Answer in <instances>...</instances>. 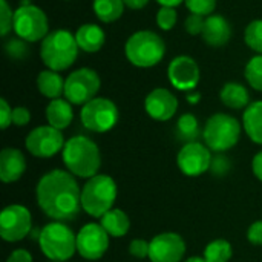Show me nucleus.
<instances>
[{"label":"nucleus","instance_id":"obj_1","mask_svg":"<svg viewBox=\"0 0 262 262\" xmlns=\"http://www.w3.org/2000/svg\"><path fill=\"white\" fill-rule=\"evenodd\" d=\"M37 203L46 216L54 221H74L81 207V189L74 175L64 170L45 173L35 189Z\"/></svg>","mask_w":262,"mask_h":262},{"label":"nucleus","instance_id":"obj_2","mask_svg":"<svg viewBox=\"0 0 262 262\" xmlns=\"http://www.w3.org/2000/svg\"><path fill=\"white\" fill-rule=\"evenodd\" d=\"M63 163L72 175L89 180L98 175L101 166L100 149L88 137H72L63 147Z\"/></svg>","mask_w":262,"mask_h":262},{"label":"nucleus","instance_id":"obj_3","mask_svg":"<svg viewBox=\"0 0 262 262\" xmlns=\"http://www.w3.org/2000/svg\"><path fill=\"white\" fill-rule=\"evenodd\" d=\"M78 49V43L72 32L66 29H57L49 32L41 40L40 57L48 69L61 72L75 63Z\"/></svg>","mask_w":262,"mask_h":262},{"label":"nucleus","instance_id":"obj_4","mask_svg":"<svg viewBox=\"0 0 262 262\" xmlns=\"http://www.w3.org/2000/svg\"><path fill=\"white\" fill-rule=\"evenodd\" d=\"M124 52L134 66L152 68L164 58L166 43L157 32L143 29L134 32L127 38Z\"/></svg>","mask_w":262,"mask_h":262},{"label":"nucleus","instance_id":"obj_5","mask_svg":"<svg viewBox=\"0 0 262 262\" xmlns=\"http://www.w3.org/2000/svg\"><path fill=\"white\" fill-rule=\"evenodd\" d=\"M117 198V184L107 175H95L81 189V207L94 218H101L112 210Z\"/></svg>","mask_w":262,"mask_h":262},{"label":"nucleus","instance_id":"obj_6","mask_svg":"<svg viewBox=\"0 0 262 262\" xmlns=\"http://www.w3.org/2000/svg\"><path fill=\"white\" fill-rule=\"evenodd\" d=\"M40 249L51 261H68L77 252V235L63 223H51L41 229Z\"/></svg>","mask_w":262,"mask_h":262},{"label":"nucleus","instance_id":"obj_7","mask_svg":"<svg viewBox=\"0 0 262 262\" xmlns=\"http://www.w3.org/2000/svg\"><path fill=\"white\" fill-rule=\"evenodd\" d=\"M203 137L210 150L226 152L238 143L241 137V124L232 115L215 114L207 120Z\"/></svg>","mask_w":262,"mask_h":262},{"label":"nucleus","instance_id":"obj_8","mask_svg":"<svg viewBox=\"0 0 262 262\" xmlns=\"http://www.w3.org/2000/svg\"><path fill=\"white\" fill-rule=\"evenodd\" d=\"M14 32L25 41H38L49 34V21L43 9L29 3L20 5L14 11Z\"/></svg>","mask_w":262,"mask_h":262},{"label":"nucleus","instance_id":"obj_9","mask_svg":"<svg viewBox=\"0 0 262 262\" xmlns=\"http://www.w3.org/2000/svg\"><path fill=\"white\" fill-rule=\"evenodd\" d=\"M101 86L98 74L91 68H80L64 81V97L71 104H86L95 98Z\"/></svg>","mask_w":262,"mask_h":262},{"label":"nucleus","instance_id":"obj_10","mask_svg":"<svg viewBox=\"0 0 262 262\" xmlns=\"http://www.w3.org/2000/svg\"><path fill=\"white\" fill-rule=\"evenodd\" d=\"M83 126L97 134L111 130L118 121V109L114 101L103 97H95L81 107L80 114Z\"/></svg>","mask_w":262,"mask_h":262},{"label":"nucleus","instance_id":"obj_11","mask_svg":"<svg viewBox=\"0 0 262 262\" xmlns=\"http://www.w3.org/2000/svg\"><path fill=\"white\" fill-rule=\"evenodd\" d=\"M32 230V218L26 207L12 204L3 209L0 215V235L6 243H17Z\"/></svg>","mask_w":262,"mask_h":262},{"label":"nucleus","instance_id":"obj_12","mask_svg":"<svg viewBox=\"0 0 262 262\" xmlns=\"http://www.w3.org/2000/svg\"><path fill=\"white\" fill-rule=\"evenodd\" d=\"M64 138L61 130L52 126H38L26 137V149L34 157L51 158L64 147Z\"/></svg>","mask_w":262,"mask_h":262},{"label":"nucleus","instance_id":"obj_13","mask_svg":"<svg viewBox=\"0 0 262 262\" xmlns=\"http://www.w3.org/2000/svg\"><path fill=\"white\" fill-rule=\"evenodd\" d=\"M109 249V233L101 224H86L77 233V252L89 261L100 259Z\"/></svg>","mask_w":262,"mask_h":262},{"label":"nucleus","instance_id":"obj_14","mask_svg":"<svg viewBox=\"0 0 262 262\" xmlns=\"http://www.w3.org/2000/svg\"><path fill=\"white\" fill-rule=\"evenodd\" d=\"M180 170L187 177H200L204 172H207L212 166V155L209 152V147L193 141L186 143L181 150L178 152L177 158Z\"/></svg>","mask_w":262,"mask_h":262},{"label":"nucleus","instance_id":"obj_15","mask_svg":"<svg viewBox=\"0 0 262 262\" xmlns=\"http://www.w3.org/2000/svg\"><path fill=\"white\" fill-rule=\"evenodd\" d=\"M167 77L178 91H192L200 83V66L189 55L175 57L167 68Z\"/></svg>","mask_w":262,"mask_h":262},{"label":"nucleus","instance_id":"obj_16","mask_svg":"<svg viewBox=\"0 0 262 262\" xmlns=\"http://www.w3.org/2000/svg\"><path fill=\"white\" fill-rule=\"evenodd\" d=\"M186 253V243L178 233H161L150 241L149 258L152 262H181Z\"/></svg>","mask_w":262,"mask_h":262},{"label":"nucleus","instance_id":"obj_17","mask_svg":"<svg viewBox=\"0 0 262 262\" xmlns=\"http://www.w3.org/2000/svg\"><path fill=\"white\" fill-rule=\"evenodd\" d=\"M144 109L150 118L157 121H167L177 114L178 100L169 89L157 88L146 97Z\"/></svg>","mask_w":262,"mask_h":262},{"label":"nucleus","instance_id":"obj_18","mask_svg":"<svg viewBox=\"0 0 262 262\" xmlns=\"http://www.w3.org/2000/svg\"><path fill=\"white\" fill-rule=\"evenodd\" d=\"M201 37L209 46L221 48L229 43V40L232 37V26H230L229 20L220 14L207 15Z\"/></svg>","mask_w":262,"mask_h":262},{"label":"nucleus","instance_id":"obj_19","mask_svg":"<svg viewBox=\"0 0 262 262\" xmlns=\"http://www.w3.org/2000/svg\"><path fill=\"white\" fill-rule=\"evenodd\" d=\"M26 170V158L21 150L6 147L0 154V180L3 183H14L21 178Z\"/></svg>","mask_w":262,"mask_h":262},{"label":"nucleus","instance_id":"obj_20","mask_svg":"<svg viewBox=\"0 0 262 262\" xmlns=\"http://www.w3.org/2000/svg\"><path fill=\"white\" fill-rule=\"evenodd\" d=\"M75 40L81 51L92 54V52H98L103 48V45L106 41V35H104V31L98 25L86 23L77 29Z\"/></svg>","mask_w":262,"mask_h":262},{"label":"nucleus","instance_id":"obj_21","mask_svg":"<svg viewBox=\"0 0 262 262\" xmlns=\"http://www.w3.org/2000/svg\"><path fill=\"white\" fill-rule=\"evenodd\" d=\"M72 118H74L72 104L68 100L55 98V100H51V103L46 106V120L49 126L58 130L66 129L71 124Z\"/></svg>","mask_w":262,"mask_h":262},{"label":"nucleus","instance_id":"obj_22","mask_svg":"<svg viewBox=\"0 0 262 262\" xmlns=\"http://www.w3.org/2000/svg\"><path fill=\"white\" fill-rule=\"evenodd\" d=\"M64 81L66 80H63V77L57 71L45 69L37 77V88L41 95L55 100L60 98L61 94L64 95Z\"/></svg>","mask_w":262,"mask_h":262},{"label":"nucleus","instance_id":"obj_23","mask_svg":"<svg viewBox=\"0 0 262 262\" xmlns=\"http://www.w3.org/2000/svg\"><path fill=\"white\" fill-rule=\"evenodd\" d=\"M243 124L249 138L256 144H262V100L255 101L246 107V112L243 115Z\"/></svg>","mask_w":262,"mask_h":262},{"label":"nucleus","instance_id":"obj_24","mask_svg":"<svg viewBox=\"0 0 262 262\" xmlns=\"http://www.w3.org/2000/svg\"><path fill=\"white\" fill-rule=\"evenodd\" d=\"M221 101L232 109H243L249 106L250 101V94L246 89L244 84L236 83V81H229L224 84V88L220 92Z\"/></svg>","mask_w":262,"mask_h":262},{"label":"nucleus","instance_id":"obj_25","mask_svg":"<svg viewBox=\"0 0 262 262\" xmlns=\"http://www.w3.org/2000/svg\"><path fill=\"white\" fill-rule=\"evenodd\" d=\"M100 224L109 233V236H114V238L124 236L130 227V221L127 215L120 209H112L107 213H104L100 218Z\"/></svg>","mask_w":262,"mask_h":262},{"label":"nucleus","instance_id":"obj_26","mask_svg":"<svg viewBox=\"0 0 262 262\" xmlns=\"http://www.w3.org/2000/svg\"><path fill=\"white\" fill-rule=\"evenodd\" d=\"M124 6L123 0H94L92 3L94 14L103 23L117 21L124 12Z\"/></svg>","mask_w":262,"mask_h":262},{"label":"nucleus","instance_id":"obj_27","mask_svg":"<svg viewBox=\"0 0 262 262\" xmlns=\"http://www.w3.org/2000/svg\"><path fill=\"white\" fill-rule=\"evenodd\" d=\"M178 138L186 143H193L200 137V123L193 114H184L180 117L177 123Z\"/></svg>","mask_w":262,"mask_h":262},{"label":"nucleus","instance_id":"obj_28","mask_svg":"<svg viewBox=\"0 0 262 262\" xmlns=\"http://www.w3.org/2000/svg\"><path fill=\"white\" fill-rule=\"evenodd\" d=\"M233 255L232 246L226 239H215L204 249L206 262H229Z\"/></svg>","mask_w":262,"mask_h":262},{"label":"nucleus","instance_id":"obj_29","mask_svg":"<svg viewBox=\"0 0 262 262\" xmlns=\"http://www.w3.org/2000/svg\"><path fill=\"white\" fill-rule=\"evenodd\" d=\"M244 40L252 51L262 54V18H256L247 25Z\"/></svg>","mask_w":262,"mask_h":262},{"label":"nucleus","instance_id":"obj_30","mask_svg":"<svg viewBox=\"0 0 262 262\" xmlns=\"http://www.w3.org/2000/svg\"><path fill=\"white\" fill-rule=\"evenodd\" d=\"M244 75H246V80L249 81V84L262 92V54L255 55L246 66V71H244Z\"/></svg>","mask_w":262,"mask_h":262},{"label":"nucleus","instance_id":"obj_31","mask_svg":"<svg viewBox=\"0 0 262 262\" xmlns=\"http://www.w3.org/2000/svg\"><path fill=\"white\" fill-rule=\"evenodd\" d=\"M178 20V14L175 11V8H169V6H161L160 11L157 12V25L163 29V31H170Z\"/></svg>","mask_w":262,"mask_h":262},{"label":"nucleus","instance_id":"obj_32","mask_svg":"<svg viewBox=\"0 0 262 262\" xmlns=\"http://www.w3.org/2000/svg\"><path fill=\"white\" fill-rule=\"evenodd\" d=\"M5 51L8 52L11 58H15V60H23L29 55V48L23 38H11L5 45Z\"/></svg>","mask_w":262,"mask_h":262},{"label":"nucleus","instance_id":"obj_33","mask_svg":"<svg viewBox=\"0 0 262 262\" xmlns=\"http://www.w3.org/2000/svg\"><path fill=\"white\" fill-rule=\"evenodd\" d=\"M187 9L190 14H200V15H212V12L216 8V0H184Z\"/></svg>","mask_w":262,"mask_h":262},{"label":"nucleus","instance_id":"obj_34","mask_svg":"<svg viewBox=\"0 0 262 262\" xmlns=\"http://www.w3.org/2000/svg\"><path fill=\"white\" fill-rule=\"evenodd\" d=\"M14 25V12L11 11L6 0H0V34L2 37L8 35Z\"/></svg>","mask_w":262,"mask_h":262},{"label":"nucleus","instance_id":"obj_35","mask_svg":"<svg viewBox=\"0 0 262 262\" xmlns=\"http://www.w3.org/2000/svg\"><path fill=\"white\" fill-rule=\"evenodd\" d=\"M204 23H206V17L200 15V14H190L186 18L184 28L187 31V34L190 35H201L203 29H204Z\"/></svg>","mask_w":262,"mask_h":262},{"label":"nucleus","instance_id":"obj_36","mask_svg":"<svg viewBox=\"0 0 262 262\" xmlns=\"http://www.w3.org/2000/svg\"><path fill=\"white\" fill-rule=\"evenodd\" d=\"M149 250H150V243L144 239H134L129 246V253L138 259L149 256Z\"/></svg>","mask_w":262,"mask_h":262},{"label":"nucleus","instance_id":"obj_37","mask_svg":"<svg viewBox=\"0 0 262 262\" xmlns=\"http://www.w3.org/2000/svg\"><path fill=\"white\" fill-rule=\"evenodd\" d=\"M31 121V114L26 107L17 106L12 109V123L15 126H26Z\"/></svg>","mask_w":262,"mask_h":262},{"label":"nucleus","instance_id":"obj_38","mask_svg":"<svg viewBox=\"0 0 262 262\" xmlns=\"http://www.w3.org/2000/svg\"><path fill=\"white\" fill-rule=\"evenodd\" d=\"M12 123V109L9 107L8 101L5 98L0 100V124L2 129H6Z\"/></svg>","mask_w":262,"mask_h":262},{"label":"nucleus","instance_id":"obj_39","mask_svg":"<svg viewBox=\"0 0 262 262\" xmlns=\"http://www.w3.org/2000/svg\"><path fill=\"white\" fill-rule=\"evenodd\" d=\"M247 238L252 244L262 246V221H256L250 226V229L247 232Z\"/></svg>","mask_w":262,"mask_h":262},{"label":"nucleus","instance_id":"obj_40","mask_svg":"<svg viewBox=\"0 0 262 262\" xmlns=\"http://www.w3.org/2000/svg\"><path fill=\"white\" fill-rule=\"evenodd\" d=\"M230 163H229V160L224 157V155H218L215 160H212V166H210V169L216 173V175H224L227 170H229V166Z\"/></svg>","mask_w":262,"mask_h":262},{"label":"nucleus","instance_id":"obj_41","mask_svg":"<svg viewBox=\"0 0 262 262\" xmlns=\"http://www.w3.org/2000/svg\"><path fill=\"white\" fill-rule=\"evenodd\" d=\"M6 262H32V256L28 250L25 249H18V250H14L9 256Z\"/></svg>","mask_w":262,"mask_h":262},{"label":"nucleus","instance_id":"obj_42","mask_svg":"<svg viewBox=\"0 0 262 262\" xmlns=\"http://www.w3.org/2000/svg\"><path fill=\"white\" fill-rule=\"evenodd\" d=\"M252 169H253L255 177H256L259 181H262V152L255 155L253 163H252Z\"/></svg>","mask_w":262,"mask_h":262},{"label":"nucleus","instance_id":"obj_43","mask_svg":"<svg viewBox=\"0 0 262 262\" xmlns=\"http://www.w3.org/2000/svg\"><path fill=\"white\" fill-rule=\"evenodd\" d=\"M123 2L130 9H143L149 3V0H123Z\"/></svg>","mask_w":262,"mask_h":262},{"label":"nucleus","instance_id":"obj_44","mask_svg":"<svg viewBox=\"0 0 262 262\" xmlns=\"http://www.w3.org/2000/svg\"><path fill=\"white\" fill-rule=\"evenodd\" d=\"M183 2L184 0H157V3H160L161 6H169V8H177Z\"/></svg>","mask_w":262,"mask_h":262},{"label":"nucleus","instance_id":"obj_45","mask_svg":"<svg viewBox=\"0 0 262 262\" xmlns=\"http://www.w3.org/2000/svg\"><path fill=\"white\" fill-rule=\"evenodd\" d=\"M186 98H187V101H189L190 104H196V103L201 100V94H200V92H189Z\"/></svg>","mask_w":262,"mask_h":262},{"label":"nucleus","instance_id":"obj_46","mask_svg":"<svg viewBox=\"0 0 262 262\" xmlns=\"http://www.w3.org/2000/svg\"><path fill=\"white\" fill-rule=\"evenodd\" d=\"M184 262H206V259L204 258H189L187 261Z\"/></svg>","mask_w":262,"mask_h":262},{"label":"nucleus","instance_id":"obj_47","mask_svg":"<svg viewBox=\"0 0 262 262\" xmlns=\"http://www.w3.org/2000/svg\"><path fill=\"white\" fill-rule=\"evenodd\" d=\"M52 262H66V261H52Z\"/></svg>","mask_w":262,"mask_h":262}]
</instances>
